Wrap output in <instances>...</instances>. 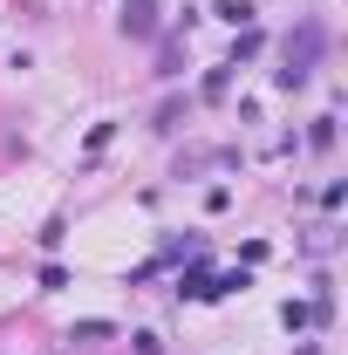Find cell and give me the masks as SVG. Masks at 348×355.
Returning a JSON list of instances; mask_svg holds the SVG:
<instances>
[{"label": "cell", "mask_w": 348, "mask_h": 355, "mask_svg": "<svg viewBox=\"0 0 348 355\" xmlns=\"http://www.w3.org/2000/svg\"><path fill=\"white\" fill-rule=\"evenodd\" d=\"M280 321H287V328H307V321H314V308H301V301H287V308H280Z\"/></svg>", "instance_id": "obj_8"}, {"label": "cell", "mask_w": 348, "mask_h": 355, "mask_svg": "<svg viewBox=\"0 0 348 355\" xmlns=\"http://www.w3.org/2000/svg\"><path fill=\"white\" fill-rule=\"evenodd\" d=\"M314 150H335V116H314V130H307Z\"/></svg>", "instance_id": "obj_4"}, {"label": "cell", "mask_w": 348, "mask_h": 355, "mask_svg": "<svg viewBox=\"0 0 348 355\" xmlns=\"http://www.w3.org/2000/svg\"><path fill=\"white\" fill-rule=\"evenodd\" d=\"M212 14L225 21V28H253V0H218Z\"/></svg>", "instance_id": "obj_3"}, {"label": "cell", "mask_w": 348, "mask_h": 355, "mask_svg": "<svg viewBox=\"0 0 348 355\" xmlns=\"http://www.w3.org/2000/svg\"><path fill=\"white\" fill-rule=\"evenodd\" d=\"M321 48H328V35H321V21H307L301 35L287 42V69H273V83H280V89H301L307 76H314V62H321Z\"/></svg>", "instance_id": "obj_1"}, {"label": "cell", "mask_w": 348, "mask_h": 355, "mask_svg": "<svg viewBox=\"0 0 348 355\" xmlns=\"http://www.w3.org/2000/svg\"><path fill=\"white\" fill-rule=\"evenodd\" d=\"M123 35H137V42L157 35V7H150V0H130V7H123Z\"/></svg>", "instance_id": "obj_2"}, {"label": "cell", "mask_w": 348, "mask_h": 355, "mask_svg": "<svg viewBox=\"0 0 348 355\" xmlns=\"http://www.w3.org/2000/svg\"><path fill=\"white\" fill-rule=\"evenodd\" d=\"M110 335V321H82V328H69V342H103Z\"/></svg>", "instance_id": "obj_7"}, {"label": "cell", "mask_w": 348, "mask_h": 355, "mask_svg": "<svg viewBox=\"0 0 348 355\" xmlns=\"http://www.w3.org/2000/svg\"><path fill=\"white\" fill-rule=\"evenodd\" d=\"M253 55H260V28H246V35L232 42V62H253Z\"/></svg>", "instance_id": "obj_6"}, {"label": "cell", "mask_w": 348, "mask_h": 355, "mask_svg": "<svg viewBox=\"0 0 348 355\" xmlns=\"http://www.w3.org/2000/svg\"><path fill=\"white\" fill-rule=\"evenodd\" d=\"M225 89H232V62H225V69H212V76H205V103H218Z\"/></svg>", "instance_id": "obj_5"}]
</instances>
